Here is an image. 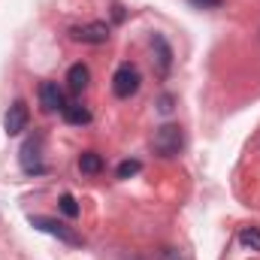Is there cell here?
I'll return each instance as SVG.
<instances>
[{
	"label": "cell",
	"mask_w": 260,
	"mask_h": 260,
	"mask_svg": "<svg viewBox=\"0 0 260 260\" xmlns=\"http://www.w3.org/2000/svg\"><path fill=\"white\" fill-rule=\"evenodd\" d=\"M40 106L46 112H64V91L58 88V82H43L40 85Z\"/></svg>",
	"instance_id": "cell-7"
},
{
	"label": "cell",
	"mask_w": 260,
	"mask_h": 260,
	"mask_svg": "<svg viewBox=\"0 0 260 260\" xmlns=\"http://www.w3.org/2000/svg\"><path fill=\"white\" fill-rule=\"evenodd\" d=\"M139 70L133 64H121L115 70V76H112V91H115V97H121V100H130L136 91H139Z\"/></svg>",
	"instance_id": "cell-3"
},
{
	"label": "cell",
	"mask_w": 260,
	"mask_h": 260,
	"mask_svg": "<svg viewBox=\"0 0 260 260\" xmlns=\"http://www.w3.org/2000/svg\"><path fill=\"white\" fill-rule=\"evenodd\" d=\"M30 124V109H27V103L24 100H15L9 109H6V118H3V127L9 136H18V133H24Z\"/></svg>",
	"instance_id": "cell-5"
},
{
	"label": "cell",
	"mask_w": 260,
	"mask_h": 260,
	"mask_svg": "<svg viewBox=\"0 0 260 260\" xmlns=\"http://www.w3.org/2000/svg\"><path fill=\"white\" fill-rule=\"evenodd\" d=\"M191 3H194L197 9H218L224 0H191Z\"/></svg>",
	"instance_id": "cell-16"
},
{
	"label": "cell",
	"mask_w": 260,
	"mask_h": 260,
	"mask_svg": "<svg viewBox=\"0 0 260 260\" xmlns=\"http://www.w3.org/2000/svg\"><path fill=\"white\" fill-rule=\"evenodd\" d=\"M173 103H176V97H173V94H164V97L157 100V109H160L164 115H170V112H173Z\"/></svg>",
	"instance_id": "cell-15"
},
{
	"label": "cell",
	"mask_w": 260,
	"mask_h": 260,
	"mask_svg": "<svg viewBox=\"0 0 260 260\" xmlns=\"http://www.w3.org/2000/svg\"><path fill=\"white\" fill-rule=\"evenodd\" d=\"M151 148L160 154V157H176L182 154L185 148V133L179 124H164V127L154 130V139H151Z\"/></svg>",
	"instance_id": "cell-1"
},
{
	"label": "cell",
	"mask_w": 260,
	"mask_h": 260,
	"mask_svg": "<svg viewBox=\"0 0 260 260\" xmlns=\"http://www.w3.org/2000/svg\"><path fill=\"white\" fill-rule=\"evenodd\" d=\"M70 37L76 43H88V46H103L109 40V24L106 21H88V24H76L70 27Z\"/></svg>",
	"instance_id": "cell-4"
},
{
	"label": "cell",
	"mask_w": 260,
	"mask_h": 260,
	"mask_svg": "<svg viewBox=\"0 0 260 260\" xmlns=\"http://www.w3.org/2000/svg\"><path fill=\"white\" fill-rule=\"evenodd\" d=\"M40 139H27L24 145H21V154H18V160H21V170L27 173V176H40V173H46V164H43V157H40Z\"/></svg>",
	"instance_id": "cell-6"
},
{
	"label": "cell",
	"mask_w": 260,
	"mask_h": 260,
	"mask_svg": "<svg viewBox=\"0 0 260 260\" xmlns=\"http://www.w3.org/2000/svg\"><path fill=\"white\" fill-rule=\"evenodd\" d=\"M30 224H34L37 230L49 233V236H58L61 242H67V245H82V236H79L76 230H70L67 224H61L58 218H49V215H30Z\"/></svg>",
	"instance_id": "cell-2"
},
{
	"label": "cell",
	"mask_w": 260,
	"mask_h": 260,
	"mask_svg": "<svg viewBox=\"0 0 260 260\" xmlns=\"http://www.w3.org/2000/svg\"><path fill=\"white\" fill-rule=\"evenodd\" d=\"M88 82H91V70L85 64H73L67 70V85H70L73 94H82V91L88 88Z\"/></svg>",
	"instance_id": "cell-8"
},
{
	"label": "cell",
	"mask_w": 260,
	"mask_h": 260,
	"mask_svg": "<svg viewBox=\"0 0 260 260\" xmlns=\"http://www.w3.org/2000/svg\"><path fill=\"white\" fill-rule=\"evenodd\" d=\"M79 170L85 176H97V173H103V157L97 151H82L79 154Z\"/></svg>",
	"instance_id": "cell-10"
},
{
	"label": "cell",
	"mask_w": 260,
	"mask_h": 260,
	"mask_svg": "<svg viewBox=\"0 0 260 260\" xmlns=\"http://www.w3.org/2000/svg\"><path fill=\"white\" fill-rule=\"evenodd\" d=\"M151 46L157 49V76H167L170 67H173V49H170V43L160 34H154L151 37Z\"/></svg>",
	"instance_id": "cell-9"
},
{
	"label": "cell",
	"mask_w": 260,
	"mask_h": 260,
	"mask_svg": "<svg viewBox=\"0 0 260 260\" xmlns=\"http://www.w3.org/2000/svg\"><path fill=\"white\" fill-rule=\"evenodd\" d=\"M239 242H242L248 251H260V230L257 227H245V230H239Z\"/></svg>",
	"instance_id": "cell-12"
},
{
	"label": "cell",
	"mask_w": 260,
	"mask_h": 260,
	"mask_svg": "<svg viewBox=\"0 0 260 260\" xmlns=\"http://www.w3.org/2000/svg\"><path fill=\"white\" fill-rule=\"evenodd\" d=\"M64 121L67 124H91V112L85 109V106H79V103H70V106H64Z\"/></svg>",
	"instance_id": "cell-11"
},
{
	"label": "cell",
	"mask_w": 260,
	"mask_h": 260,
	"mask_svg": "<svg viewBox=\"0 0 260 260\" xmlns=\"http://www.w3.org/2000/svg\"><path fill=\"white\" fill-rule=\"evenodd\" d=\"M61 212H64L67 218H79V203H76V197L73 194H61Z\"/></svg>",
	"instance_id": "cell-13"
},
{
	"label": "cell",
	"mask_w": 260,
	"mask_h": 260,
	"mask_svg": "<svg viewBox=\"0 0 260 260\" xmlns=\"http://www.w3.org/2000/svg\"><path fill=\"white\" fill-rule=\"evenodd\" d=\"M139 170H142V164H139V160H121V164H118V170H115V176H118V179H130V176H136Z\"/></svg>",
	"instance_id": "cell-14"
}]
</instances>
